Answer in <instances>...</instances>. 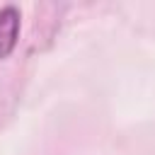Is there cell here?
Instances as JSON below:
<instances>
[{"mask_svg": "<svg viewBox=\"0 0 155 155\" xmlns=\"http://www.w3.org/2000/svg\"><path fill=\"white\" fill-rule=\"evenodd\" d=\"M19 34V10L15 5H5L0 10V58H7L17 44Z\"/></svg>", "mask_w": 155, "mask_h": 155, "instance_id": "6da1fadb", "label": "cell"}]
</instances>
